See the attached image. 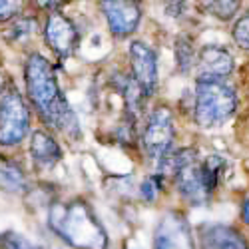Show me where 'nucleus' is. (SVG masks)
I'll return each mask as SVG.
<instances>
[{
	"label": "nucleus",
	"mask_w": 249,
	"mask_h": 249,
	"mask_svg": "<svg viewBox=\"0 0 249 249\" xmlns=\"http://www.w3.org/2000/svg\"><path fill=\"white\" fill-rule=\"evenodd\" d=\"M130 62H132V78L138 84L140 92L143 98L154 96L156 88H158V58L154 54V50L134 40L130 44Z\"/></svg>",
	"instance_id": "8"
},
{
	"label": "nucleus",
	"mask_w": 249,
	"mask_h": 249,
	"mask_svg": "<svg viewBox=\"0 0 249 249\" xmlns=\"http://www.w3.org/2000/svg\"><path fill=\"white\" fill-rule=\"evenodd\" d=\"M163 174H172L179 196L188 203L201 205L207 201V194H205L203 179H201V161H199L197 150H194V148L174 150L170 158H165L158 165V176L163 178Z\"/></svg>",
	"instance_id": "4"
},
{
	"label": "nucleus",
	"mask_w": 249,
	"mask_h": 249,
	"mask_svg": "<svg viewBox=\"0 0 249 249\" xmlns=\"http://www.w3.org/2000/svg\"><path fill=\"white\" fill-rule=\"evenodd\" d=\"M24 82L36 114L52 130L78 138L80 126L66 96L62 94L54 68L42 54H30L24 64Z\"/></svg>",
	"instance_id": "1"
},
{
	"label": "nucleus",
	"mask_w": 249,
	"mask_h": 249,
	"mask_svg": "<svg viewBox=\"0 0 249 249\" xmlns=\"http://www.w3.org/2000/svg\"><path fill=\"white\" fill-rule=\"evenodd\" d=\"M154 249H196L192 227L179 212H168L154 233Z\"/></svg>",
	"instance_id": "7"
},
{
	"label": "nucleus",
	"mask_w": 249,
	"mask_h": 249,
	"mask_svg": "<svg viewBox=\"0 0 249 249\" xmlns=\"http://www.w3.org/2000/svg\"><path fill=\"white\" fill-rule=\"evenodd\" d=\"M241 219H243V223H247L249 225V197L243 201V205H241Z\"/></svg>",
	"instance_id": "24"
},
{
	"label": "nucleus",
	"mask_w": 249,
	"mask_h": 249,
	"mask_svg": "<svg viewBox=\"0 0 249 249\" xmlns=\"http://www.w3.org/2000/svg\"><path fill=\"white\" fill-rule=\"evenodd\" d=\"M237 110V94L221 80H197L194 98V120L201 128H215Z\"/></svg>",
	"instance_id": "3"
},
{
	"label": "nucleus",
	"mask_w": 249,
	"mask_h": 249,
	"mask_svg": "<svg viewBox=\"0 0 249 249\" xmlns=\"http://www.w3.org/2000/svg\"><path fill=\"white\" fill-rule=\"evenodd\" d=\"M104 14L108 20V28L116 38H126L132 32H136L140 20H142V8L138 2H128V0H112V2H100Z\"/></svg>",
	"instance_id": "10"
},
{
	"label": "nucleus",
	"mask_w": 249,
	"mask_h": 249,
	"mask_svg": "<svg viewBox=\"0 0 249 249\" xmlns=\"http://www.w3.org/2000/svg\"><path fill=\"white\" fill-rule=\"evenodd\" d=\"M4 92H8V78H6V72L0 68V96Z\"/></svg>",
	"instance_id": "23"
},
{
	"label": "nucleus",
	"mask_w": 249,
	"mask_h": 249,
	"mask_svg": "<svg viewBox=\"0 0 249 249\" xmlns=\"http://www.w3.org/2000/svg\"><path fill=\"white\" fill-rule=\"evenodd\" d=\"M231 34H233V40L239 48L249 50V10L235 20Z\"/></svg>",
	"instance_id": "19"
},
{
	"label": "nucleus",
	"mask_w": 249,
	"mask_h": 249,
	"mask_svg": "<svg viewBox=\"0 0 249 249\" xmlns=\"http://www.w3.org/2000/svg\"><path fill=\"white\" fill-rule=\"evenodd\" d=\"M48 227L74 249H108V233L84 199L56 201L48 210Z\"/></svg>",
	"instance_id": "2"
},
{
	"label": "nucleus",
	"mask_w": 249,
	"mask_h": 249,
	"mask_svg": "<svg viewBox=\"0 0 249 249\" xmlns=\"http://www.w3.org/2000/svg\"><path fill=\"white\" fill-rule=\"evenodd\" d=\"M30 130V110L18 90L8 88L0 96V146H16Z\"/></svg>",
	"instance_id": "6"
},
{
	"label": "nucleus",
	"mask_w": 249,
	"mask_h": 249,
	"mask_svg": "<svg viewBox=\"0 0 249 249\" xmlns=\"http://www.w3.org/2000/svg\"><path fill=\"white\" fill-rule=\"evenodd\" d=\"M203 6H205L207 12L215 14L219 20H230L241 8V2H235V0H233V2H207Z\"/></svg>",
	"instance_id": "20"
},
{
	"label": "nucleus",
	"mask_w": 249,
	"mask_h": 249,
	"mask_svg": "<svg viewBox=\"0 0 249 249\" xmlns=\"http://www.w3.org/2000/svg\"><path fill=\"white\" fill-rule=\"evenodd\" d=\"M26 188V176L20 170V165L0 154V190L8 194H22Z\"/></svg>",
	"instance_id": "14"
},
{
	"label": "nucleus",
	"mask_w": 249,
	"mask_h": 249,
	"mask_svg": "<svg viewBox=\"0 0 249 249\" xmlns=\"http://www.w3.org/2000/svg\"><path fill=\"white\" fill-rule=\"evenodd\" d=\"M201 249H249L247 239L230 225H205L199 231Z\"/></svg>",
	"instance_id": "12"
},
{
	"label": "nucleus",
	"mask_w": 249,
	"mask_h": 249,
	"mask_svg": "<svg viewBox=\"0 0 249 249\" xmlns=\"http://www.w3.org/2000/svg\"><path fill=\"white\" fill-rule=\"evenodd\" d=\"M44 40L60 58H68L78 44V30L68 16L62 12H52L46 18Z\"/></svg>",
	"instance_id": "9"
},
{
	"label": "nucleus",
	"mask_w": 249,
	"mask_h": 249,
	"mask_svg": "<svg viewBox=\"0 0 249 249\" xmlns=\"http://www.w3.org/2000/svg\"><path fill=\"white\" fill-rule=\"evenodd\" d=\"M30 158L38 168H52L62 160V148L44 130H36L30 136Z\"/></svg>",
	"instance_id": "13"
},
{
	"label": "nucleus",
	"mask_w": 249,
	"mask_h": 249,
	"mask_svg": "<svg viewBox=\"0 0 249 249\" xmlns=\"http://www.w3.org/2000/svg\"><path fill=\"white\" fill-rule=\"evenodd\" d=\"M0 249H42V247L34 245L30 239L16 231H4L0 233Z\"/></svg>",
	"instance_id": "18"
},
{
	"label": "nucleus",
	"mask_w": 249,
	"mask_h": 249,
	"mask_svg": "<svg viewBox=\"0 0 249 249\" xmlns=\"http://www.w3.org/2000/svg\"><path fill=\"white\" fill-rule=\"evenodd\" d=\"M20 10L18 2H8V0H0V24L8 22V20H14L16 14Z\"/></svg>",
	"instance_id": "22"
},
{
	"label": "nucleus",
	"mask_w": 249,
	"mask_h": 249,
	"mask_svg": "<svg viewBox=\"0 0 249 249\" xmlns=\"http://www.w3.org/2000/svg\"><path fill=\"white\" fill-rule=\"evenodd\" d=\"M174 52H176V62L181 72H188L194 64V58H196V50H194V42L188 38V36H179L176 40V46H174Z\"/></svg>",
	"instance_id": "17"
},
{
	"label": "nucleus",
	"mask_w": 249,
	"mask_h": 249,
	"mask_svg": "<svg viewBox=\"0 0 249 249\" xmlns=\"http://www.w3.org/2000/svg\"><path fill=\"white\" fill-rule=\"evenodd\" d=\"M142 150L150 160L160 165L165 158H170L174 152V114L168 106H158L146 120V126L142 132Z\"/></svg>",
	"instance_id": "5"
},
{
	"label": "nucleus",
	"mask_w": 249,
	"mask_h": 249,
	"mask_svg": "<svg viewBox=\"0 0 249 249\" xmlns=\"http://www.w3.org/2000/svg\"><path fill=\"white\" fill-rule=\"evenodd\" d=\"M233 72V56L221 46H205L197 54V80H221Z\"/></svg>",
	"instance_id": "11"
},
{
	"label": "nucleus",
	"mask_w": 249,
	"mask_h": 249,
	"mask_svg": "<svg viewBox=\"0 0 249 249\" xmlns=\"http://www.w3.org/2000/svg\"><path fill=\"white\" fill-rule=\"evenodd\" d=\"M161 176H158V174H154L152 178H148V179H143L142 181V185H140V194H142V197H143V201L146 203H154L156 201V197H158V192L161 190Z\"/></svg>",
	"instance_id": "21"
},
{
	"label": "nucleus",
	"mask_w": 249,
	"mask_h": 249,
	"mask_svg": "<svg viewBox=\"0 0 249 249\" xmlns=\"http://www.w3.org/2000/svg\"><path fill=\"white\" fill-rule=\"evenodd\" d=\"M36 30H38V22L34 16H18L10 20L8 28L4 30V38L12 44H24L36 34Z\"/></svg>",
	"instance_id": "15"
},
{
	"label": "nucleus",
	"mask_w": 249,
	"mask_h": 249,
	"mask_svg": "<svg viewBox=\"0 0 249 249\" xmlns=\"http://www.w3.org/2000/svg\"><path fill=\"white\" fill-rule=\"evenodd\" d=\"M223 174H225V161H223V158L210 156L207 160L201 161V179H203V188H205L207 197H210L217 190V185L223 179Z\"/></svg>",
	"instance_id": "16"
}]
</instances>
